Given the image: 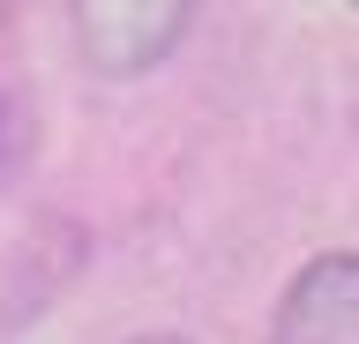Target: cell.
<instances>
[{
    "instance_id": "cell-1",
    "label": "cell",
    "mask_w": 359,
    "mask_h": 344,
    "mask_svg": "<svg viewBox=\"0 0 359 344\" xmlns=\"http://www.w3.org/2000/svg\"><path fill=\"white\" fill-rule=\"evenodd\" d=\"M187 23H195V8H180V0H83V8H67L75 53L112 83H135L157 60H172Z\"/></svg>"
},
{
    "instance_id": "cell-2",
    "label": "cell",
    "mask_w": 359,
    "mask_h": 344,
    "mask_svg": "<svg viewBox=\"0 0 359 344\" xmlns=\"http://www.w3.org/2000/svg\"><path fill=\"white\" fill-rule=\"evenodd\" d=\"M269 344H359V254L352 247L299 262V277L277 292Z\"/></svg>"
},
{
    "instance_id": "cell-3",
    "label": "cell",
    "mask_w": 359,
    "mask_h": 344,
    "mask_svg": "<svg viewBox=\"0 0 359 344\" xmlns=\"http://www.w3.org/2000/svg\"><path fill=\"white\" fill-rule=\"evenodd\" d=\"M120 344H187L180 329H142V337H120Z\"/></svg>"
}]
</instances>
